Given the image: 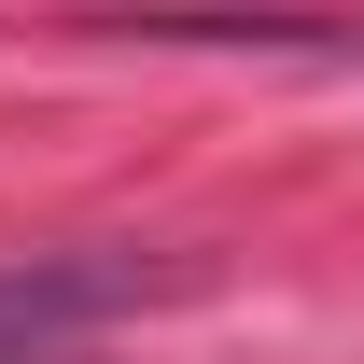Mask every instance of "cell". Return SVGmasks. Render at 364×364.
<instances>
[{
	"instance_id": "1",
	"label": "cell",
	"mask_w": 364,
	"mask_h": 364,
	"mask_svg": "<svg viewBox=\"0 0 364 364\" xmlns=\"http://www.w3.org/2000/svg\"><path fill=\"white\" fill-rule=\"evenodd\" d=\"M127 294H140V267H0V364H28L43 336L127 309Z\"/></svg>"
}]
</instances>
